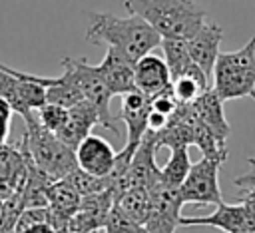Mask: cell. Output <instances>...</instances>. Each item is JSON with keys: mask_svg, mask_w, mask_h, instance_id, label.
<instances>
[{"mask_svg": "<svg viewBox=\"0 0 255 233\" xmlns=\"http://www.w3.org/2000/svg\"><path fill=\"white\" fill-rule=\"evenodd\" d=\"M86 40L90 44H106L133 64L161 44V36L143 18L135 14L116 16L110 12L88 14Z\"/></svg>", "mask_w": 255, "mask_h": 233, "instance_id": "obj_1", "label": "cell"}, {"mask_svg": "<svg viewBox=\"0 0 255 233\" xmlns=\"http://www.w3.org/2000/svg\"><path fill=\"white\" fill-rule=\"evenodd\" d=\"M129 14L143 18L161 38H191L205 22V10L195 0H124Z\"/></svg>", "mask_w": 255, "mask_h": 233, "instance_id": "obj_2", "label": "cell"}, {"mask_svg": "<svg viewBox=\"0 0 255 233\" xmlns=\"http://www.w3.org/2000/svg\"><path fill=\"white\" fill-rule=\"evenodd\" d=\"M211 78V88L221 102L251 96L255 92V36L235 52H219Z\"/></svg>", "mask_w": 255, "mask_h": 233, "instance_id": "obj_3", "label": "cell"}, {"mask_svg": "<svg viewBox=\"0 0 255 233\" xmlns=\"http://www.w3.org/2000/svg\"><path fill=\"white\" fill-rule=\"evenodd\" d=\"M24 123H26V131L22 139L38 169H42L52 179H64L68 173H72L78 167L74 149L68 147L64 141H60L56 133L42 127L36 116Z\"/></svg>", "mask_w": 255, "mask_h": 233, "instance_id": "obj_4", "label": "cell"}, {"mask_svg": "<svg viewBox=\"0 0 255 233\" xmlns=\"http://www.w3.org/2000/svg\"><path fill=\"white\" fill-rule=\"evenodd\" d=\"M62 68L64 72L70 76V80L76 84V88L82 92L84 100L90 102L96 110H98V116H100V125L114 131L116 135L120 133L118 127H116V117L112 116L110 112V100L114 98L112 92L108 90L106 82L102 80V76L98 74L96 66L88 64V60L82 56V58H72V56H66L62 58Z\"/></svg>", "mask_w": 255, "mask_h": 233, "instance_id": "obj_5", "label": "cell"}, {"mask_svg": "<svg viewBox=\"0 0 255 233\" xmlns=\"http://www.w3.org/2000/svg\"><path fill=\"white\" fill-rule=\"evenodd\" d=\"M0 98L28 121L34 117V112L46 104V88L34 82L28 72L14 70L0 62Z\"/></svg>", "mask_w": 255, "mask_h": 233, "instance_id": "obj_6", "label": "cell"}, {"mask_svg": "<svg viewBox=\"0 0 255 233\" xmlns=\"http://www.w3.org/2000/svg\"><path fill=\"white\" fill-rule=\"evenodd\" d=\"M219 167L221 161L211 157H201L199 161L191 163L189 173L179 185V197L183 205H219L223 201L219 189Z\"/></svg>", "mask_w": 255, "mask_h": 233, "instance_id": "obj_7", "label": "cell"}, {"mask_svg": "<svg viewBox=\"0 0 255 233\" xmlns=\"http://www.w3.org/2000/svg\"><path fill=\"white\" fill-rule=\"evenodd\" d=\"M183 201L179 197V187H169L157 181L149 189V215L143 223L147 233H175L181 219Z\"/></svg>", "mask_w": 255, "mask_h": 233, "instance_id": "obj_8", "label": "cell"}, {"mask_svg": "<svg viewBox=\"0 0 255 233\" xmlns=\"http://www.w3.org/2000/svg\"><path fill=\"white\" fill-rule=\"evenodd\" d=\"M217 209L209 215L199 217H181L179 225H205L217 227L225 233H255V213L243 203H225L215 205Z\"/></svg>", "mask_w": 255, "mask_h": 233, "instance_id": "obj_9", "label": "cell"}, {"mask_svg": "<svg viewBox=\"0 0 255 233\" xmlns=\"http://www.w3.org/2000/svg\"><path fill=\"white\" fill-rule=\"evenodd\" d=\"M74 153H76V163L80 169H84L86 173H92L96 177H108L114 169L118 151L102 135L90 133L78 143Z\"/></svg>", "mask_w": 255, "mask_h": 233, "instance_id": "obj_10", "label": "cell"}, {"mask_svg": "<svg viewBox=\"0 0 255 233\" xmlns=\"http://www.w3.org/2000/svg\"><path fill=\"white\" fill-rule=\"evenodd\" d=\"M157 141L155 131H149L141 137L139 145L133 151L129 169H128V183L129 187H145L151 189L159 181V165L155 161Z\"/></svg>", "mask_w": 255, "mask_h": 233, "instance_id": "obj_11", "label": "cell"}, {"mask_svg": "<svg viewBox=\"0 0 255 233\" xmlns=\"http://www.w3.org/2000/svg\"><path fill=\"white\" fill-rule=\"evenodd\" d=\"M221 40H223V28L219 24L207 22V20L191 38L185 40L191 62L195 66H199L207 78H211V74H213V66L219 56Z\"/></svg>", "mask_w": 255, "mask_h": 233, "instance_id": "obj_12", "label": "cell"}, {"mask_svg": "<svg viewBox=\"0 0 255 233\" xmlns=\"http://www.w3.org/2000/svg\"><path fill=\"white\" fill-rule=\"evenodd\" d=\"M147 116H149V98L139 90H131L122 96L120 119L126 123L128 139L126 145L137 147L141 137L147 133Z\"/></svg>", "mask_w": 255, "mask_h": 233, "instance_id": "obj_13", "label": "cell"}, {"mask_svg": "<svg viewBox=\"0 0 255 233\" xmlns=\"http://www.w3.org/2000/svg\"><path fill=\"white\" fill-rule=\"evenodd\" d=\"M96 70L102 76V80L106 82V86L112 92V96H124L128 92L135 90L133 62L124 58L118 50L108 48L104 58H102V62L96 66Z\"/></svg>", "mask_w": 255, "mask_h": 233, "instance_id": "obj_14", "label": "cell"}, {"mask_svg": "<svg viewBox=\"0 0 255 233\" xmlns=\"http://www.w3.org/2000/svg\"><path fill=\"white\" fill-rule=\"evenodd\" d=\"M133 82H135V90H139L147 98H153L155 94L167 90L171 86V76L165 60L155 54H147L139 58L133 64Z\"/></svg>", "mask_w": 255, "mask_h": 233, "instance_id": "obj_15", "label": "cell"}, {"mask_svg": "<svg viewBox=\"0 0 255 233\" xmlns=\"http://www.w3.org/2000/svg\"><path fill=\"white\" fill-rule=\"evenodd\" d=\"M94 125H100L98 110H96L90 102L82 100L80 104L68 108V117H66L64 125L58 129L56 135H58L60 141H64L68 147L76 149L78 143H80L86 135L92 133V127H94Z\"/></svg>", "mask_w": 255, "mask_h": 233, "instance_id": "obj_16", "label": "cell"}, {"mask_svg": "<svg viewBox=\"0 0 255 233\" xmlns=\"http://www.w3.org/2000/svg\"><path fill=\"white\" fill-rule=\"evenodd\" d=\"M191 110L203 125H207L219 139L227 141V137L231 133V127H229V123L225 119V114H223V102L215 94L213 88H207L195 102H191Z\"/></svg>", "mask_w": 255, "mask_h": 233, "instance_id": "obj_17", "label": "cell"}, {"mask_svg": "<svg viewBox=\"0 0 255 233\" xmlns=\"http://www.w3.org/2000/svg\"><path fill=\"white\" fill-rule=\"evenodd\" d=\"M207 88H209V78L195 64H191L179 78L171 80V92L179 104L195 102Z\"/></svg>", "mask_w": 255, "mask_h": 233, "instance_id": "obj_18", "label": "cell"}, {"mask_svg": "<svg viewBox=\"0 0 255 233\" xmlns=\"http://www.w3.org/2000/svg\"><path fill=\"white\" fill-rule=\"evenodd\" d=\"M163 48V60L167 64V70H169V76L171 80L179 78L193 62L189 58V50H187V42L185 40H179V38H161V44Z\"/></svg>", "mask_w": 255, "mask_h": 233, "instance_id": "obj_19", "label": "cell"}, {"mask_svg": "<svg viewBox=\"0 0 255 233\" xmlns=\"http://www.w3.org/2000/svg\"><path fill=\"white\" fill-rule=\"evenodd\" d=\"M169 151H171L169 159L165 161L163 167H159V181L169 187H179L183 183L185 175L189 173L191 159H189L187 147H175Z\"/></svg>", "mask_w": 255, "mask_h": 233, "instance_id": "obj_20", "label": "cell"}, {"mask_svg": "<svg viewBox=\"0 0 255 233\" xmlns=\"http://www.w3.org/2000/svg\"><path fill=\"white\" fill-rule=\"evenodd\" d=\"M116 205L133 221L137 223H145L147 215H149V189L145 187H129L118 201Z\"/></svg>", "mask_w": 255, "mask_h": 233, "instance_id": "obj_21", "label": "cell"}, {"mask_svg": "<svg viewBox=\"0 0 255 233\" xmlns=\"http://www.w3.org/2000/svg\"><path fill=\"white\" fill-rule=\"evenodd\" d=\"M82 100H84L82 92L76 88V84L70 80V76L66 72L62 76H58L52 86L46 88V104L62 106V108L68 110V108L80 104Z\"/></svg>", "mask_w": 255, "mask_h": 233, "instance_id": "obj_22", "label": "cell"}, {"mask_svg": "<svg viewBox=\"0 0 255 233\" xmlns=\"http://www.w3.org/2000/svg\"><path fill=\"white\" fill-rule=\"evenodd\" d=\"M64 181L80 195V197H86V195H94V193H100L104 189H108V177H96L92 173H86L84 169L76 167L72 173H68L64 177Z\"/></svg>", "mask_w": 255, "mask_h": 233, "instance_id": "obj_23", "label": "cell"}, {"mask_svg": "<svg viewBox=\"0 0 255 233\" xmlns=\"http://www.w3.org/2000/svg\"><path fill=\"white\" fill-rule=\"evenodd\" d=\"M104 233H147V229L141 223L128 217L118 205H114L104 225Z\"/></svg>", "mask_w": 255, "mask_h": 233, "instance_id": "obj_24", "label": "cell"}, {"mask_svg": "<svg viewBox=\"0 0 255 233\" xmlns=\"http://www.w3.org/2000/svg\"><path fill=\"white\" fill-rule=\"evenodd\" d=\"M68 117V110L62 106H54V104H44L42 108L36 110V119L42 127H46L52 133H58V129L64 125Z\"/></svg>", "mask_w": 255, "mask_h": 233, "instance_id": "obj_25", "label": "cell"}, {"mask_svg": "<svg viewBox=\"0 0 255 233\" xmlns=\"http://www.w3.org/2000/svg\"><path fill=\"white\" fill-rule=\"evenodd\" d=\"M12 114H14V110L10 108V104H8V102H4V100L0 98V145H4V143H6V139H8Z\"/></svg>", "mask_w": 255, "mask_h": 233, "instance_id": "obj_26", "label": "cell"}, {"mask_svg": "<svg viewBox=\"0 0 255 233\" xmlns=\"http://www.w3.org/2000/svg\"><path fill=\"white\" fill-rule=\"evenodd\" d=\"M247 165V171L233 179V185H237L239 189H255V157H249Z\"/></svg>", "mask_w": 255, "mask_h": 233, "instance_id": "obj_27", "label": "cell"}, {"mask_svg": "<svg viewBox=\"0 0 255 233\" xmlns=\"http://www.w3.org/2000/svg\"><path fill=\"white\" fill-rule=\"evenodd\" d=\"M237 201L243 203V205H247L255 213V189H243V193L237 197Z\"/></svg>", "mask_w": 255, "mask_h": 233, "instance_id": "obj_28", "label": "cell"}, {"mask_svg": "<svg viewBox=\"0 0 255 233\" xmlns=\"http://www.w3.org/2000/svg\"><path fill=\"white\" fill-rule=\"evenodd\" d=\"M22 233H56V231L50 223H38V225H32V227L24 229Z\"/></svg>", "mask_w": 255, "mask_h": 233, "instance_id": "obj_29", "label": "cell"}, {"mask_svg": "<svg viewBox=\"0 0 255 233\" xmlns=\"http://www.w3.org/2000/svg\"><path fill=\"white\" fill-rule=\"evenodd\" d=\"M251 98H253V100H255V92H253V94H251Z\"/></svg>", "mask_w": 255, "mask_h": 233, "instance_id": "obj_30", "label": "cell"}, {"mask_svg": "<svg viewBox=\"0 0 255 233\" xmlns=\"http://www.w3.org/2000/svg\"><path fill=\"white\" fill-rule=\"evenodd\" d=\"M90 233H98V231H90Z\"/></svg>", "mask_w": 255, "mask_h": 233, "instance_id": "obj_31", "label": "cell"}]
</instances>
